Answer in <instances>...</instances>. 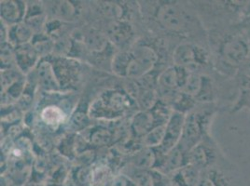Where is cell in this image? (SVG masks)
<instances>
[{
	"instance_id": "1",
	"label": "cell",
	"mask_w": 250,
	"mask_h": 186,
	"mask_svg": "<svg viewBox=\"0 0 250 186\" xmlns=\"http://www.w3.org/2000/svg\"><path fill=\"white\" fill-rule=\"evenodd\" d=\"M216 58L219 72L233 75L248 62L250 46L248 38L240 33H226L216 42Z\"/></svg>"
},
{
	"instance_id": "2",
	"label": "cell",
	"mask_w": 250,
	"mask_h": 186,
	"mask_svg": "<svg viewBox=\"0 0 250 186\" xmlns=\"http://www.w3.org/2000/svg\"><path fill=\"white\" fill-rule=\"evenodd\" d=\"M218 112L214 104H204L202 108L193 109L186 114L183 132L179 146L188 153L194 146L209 135L213 119Z\"/></svg>"
},
{
	"instance_id": "3",
	"label": "cell",
	"mask_w": 250,
	"mask_h": 186,
	"mask_svg": "<svg viewBox=\"0 0 250 186\" xmlns=\"http://www.w3.org/2000/svg\"><path fill=\"white\" fill-rule=\"evenodd\" d=\"M131 100L126 93L115 90L106 91L91 104L89 115L104 120L118 119L130 108Z\"/></svg>"
},
{
	"instance_id": "4",
	"label": "cell",
	"mask_w": 250,
	"mask_h": 186,
	"mask_svg": "<svg viewBox=\"0 0 250 186\" xmlns=\"http://www.w3.org/2000/svg\"><path fill=\"white\" fill-rule=\"evenodd\" d=\"M157 20L167 30L177 33H188L200 28V21L195 15L177 4L166 3L157 11Z\"/></svg>"
},
{
	"instance_id": "5",
	"label": "cell",
	"mask_w": 250,
	"mask_h": 186,
	"mask_svg": "<svg viewBox=\"0 0 250 186\" xmlns=\"http://www.w3.org/2000/svg\"><path fill=\"white\" fill-rule=\"evenodd\" d=\"M211 59L205 48L191 42L179 44L173 52L174 65L183 67L190 73H201L202 68L211 65Z\"/></svg>"
},
{
	"instance_id": "6",
	"label": "cell",
	"mask_w": 250,
	"mask_h": 186,
	"mask_svg": "<svg viewBox=\"0 0 250 186\" xmlns=\"http://www.w3.org/2000/svg\"><path fill=\"white\" fill-rule=\"evenodd\" d=\"M181 93H185L203 104H213L215 99V85L213 79L202 73H191Z\"/></svg>"
},
{
	"instance_id": "7",
	"label": "cell",
	"mask_w": 250,
	"mask_h": 186,
	"mask_svg": "<svg viewBox=\"0 0 250 186\" xmlns=\"http://www.w3.org/2000/svg\"><path fill=\"white\" fill-rule=\"evenodd\" d=\"M219 146L209 134L188 153V161L203 171L213 167L219 159Z\"/></svg>"
},
{
	"instance_id": "8",
	"label": "cell",
	"mask_w": 250,
	"mask_h": 186,
	"mask_svg": "<svg viewBox=\"0 0 250 186\" xmlns=\"http://www.w3.org/2000/svg\"><path fill=\"white\" fill-rule=\"evenodd\" d=\"M191 73L179 66H170L161 73L157 78V85L162 93H178L181 92Z\"/></svg>"
},
{
	"instance_id": "9",
	"label": "cell",
	"mask_w": 250,
	"mask_h": 186,
	"mask_svg": "<svg viewBox=\"0 0 250 186\" xmlns=\"http://www.w3.org/2000/svg\"><path fill=\"white\" fill-rule=\"evenodd\" d=\"M186 114L173 111L167 123V131L165 140L162 145L156 148L164 155H167L171 150L179 145L183 132V126L185 122Z\"/></svg>"
},
{
	"instance_id": "10",
	"label": "cell",
	"mask_w": 250,
	"mask_h": 186,
	"mask_svg": "<svg viewBox=\"0 0 250 186\" xmlns=\"http://www.w3.org/2000/svg\"><path fill=\"white\" fill-rule=\"evenodd\" d=\"M36 77L39 85L49 93H59L62 91L61 85L56 76L52 62L42 58L36 67Z\"/></svg>"
},
{
	"instance_id": "11",
	"label": "cell",
	"mask_w": 250,
	"mask_h": 186,
	"mask_svg": "<svg viewBox=\"0 0 250 186\" xmlns=\"http://www.w3.org/2000/svg\"><path fill=\"white\" fill-rule=\"evenodd\" d=\"M52 63L61 85V89L66 86H71L74 81L78 80L80 74L79 62H73L60 56L55 57L54 62H52Z\"/></svg>"
},
{
	"instance_id": "12",
	"label": "cell",
	"mask_w": 250,
	"mask_h": 186,
	"mask_svg": "<svg viewBox=\"0 0 250 186\" xmlns=\"http://www.w3.org/2000/svg\"><path fill=\"white\" fill-rule=\"evenodd\" d=\"M1 21L8 26H12L24 21L27 5L22 1L3 0L0 5Z\"/></svg>"
},
{
	"instance_id": "13",
	"label": "cell",
	"mask_w": 250,
	"mask_h": 186,
	"mask_svg": "<svg viewBox=\"0 0 250 186\" xmlns=\"http://www.w3.org/2000/svg\"><path fill=\"white\" fill-rule=\"evenodd\" d=\"M16 65L23 74L30 72L40 62L41 56L32 46L31 43L15 48Z\"/></svg>"
},
{
	"instance_id": "14",
	"label": "cell",
	"mask_w": 250,
	"mask_h": 186,
	"mask_svg": "<svg viewBox=\"0 0 250 186\" xmlns=\"http://www.w3.org/2000/svg\"><path fill=\"white\" fill-rule=\"evenodd\" d=\"M40 118L43 124L56 130L65 123L67 114L62 109V106L57 104H48L42 108L40 113Z\"/></svg>"
},
{
	"instance_id": "15",
	"label": "cell",
	"mask_w": 250,
	"mask_h": 186,
	"mask_svg": "<svg viewBox=\"0 0 250 186\" xmlns=\"http://www.w3.org/2000/svg\"><path fill=\"white\" fill-rule=\"evenodd\" d=\"M202 170L191 164L182 167L172 173V186H196Z\"/></svg>"
},
{
	"instance_id": "16",
	"label": "cell",
	"mask_w": 250,
	"mask_h": 186,
	"mask_svg": "<svg viewBox=\"0 0 250 186\" xmlns=\"http://www.w3.org/2000/svg\"><path fill=\"white\" fill-rule=\"evenodd\" d=\"M157 119L150 111H139L136 113L131 121V130L136 137L143 138L145 135L156 127Z\"/></svg>"
},
{
	"instance_id": "17",
	"label": "cell",
	"mask_w": 250,
	"mask_h": 186,
	"mask_svg": "<svg viewBox=\"0 0 250 186\" xmlns=\"http://www.w3.org/2000/svg\"><path fill=\"white\" fill-rule=\"evenodd\" d=\"M187 164H188L187 152L177 145L176 148L171 150L165 156L164 165L160 169V172L163 174H172Z\"/></svg>"
},
{
	"instance_id": "18",
	"label": "cell",
	"mask_w": 250,
	"mask_h": 186,
	"mask_svg": "<svg viewBox=\"0 0 250 186\" xmlns=\"http://www.w3.org/2000/svg\"><path fill=\"white\" fill-rule=\"evenodd\" d=\"M130 176L136 186H167L165 174L156 169H137Z\"/></svg>"
},
{
	"instance_id": "19",
	"label": "cell",
	"mask_w": 250,
	"mask_h": 186,
	"mask_svg": "<svg viewBox=\"0 0 250 186\" xmlns=\"http://www.w3.org/2000/svg\"><path fill=\"white\" fill-rule=\"evenodd\" d=\"M34 36L35 33L31 28L24 21H21L18 24L9 26L8 42L16 48L18 46L31 43Z\"/></svg>"
},
{
	"instance_id": "20",
	"label": "cell",
	"mask_w": 250,
	"mask_h": 186,
	"mask_svg": "<svg viewBox=\"0 0 250 186\" xmlns=\"http://www.w3.org/2000/svg\"><path fill=\"white\" fill-rule=\"evenodd\" d=\"M133 36L132 26L122 21H113L107 30V38L116 44L125 43Z\"/></svg>"
},
{
	"instance_id": "21",
	"label": "cell",
	"mask_w": 250,
	"mask_h": 186,
	"mask_svg": "<svg viewBox=\"0 0 250 186\" xmlns=\"http://www.w3.org/2000/svg\"><path fill=\"white\" fill-rule=\"evenodd\" d=\"M196 186H229V183L223 172L213 167L202 171Z\"/></svg>"
},
{
	"instance_id": "22",
	"label": "cell",
	"mask_w": 250,
	"mask_h": 186,
	"mask_svg": "<svg viewBox=\"0 0 250 186\" xmlns=\"http://www.w3.org/2000/svg\"><path fill=\"white\" fill-rule=\"evenodd\" d=\"M108 41L109 39L107 38V36L95 29H91L88 32L84 39L86 48L95 53L104 52L108 46Z\"/></svg>"
},
{
	"instance_id": "23",
	"label": "cell",
	"mask_w": 250,
	"mask_h": 186,
	"mask_svg": "<svg viewBox=\"0 0 250 186\" xmlns=\"http://www.w3.org/2000/svg\"><path fill=\"white\" fill-rule=\"evenodd\" d=\"M156 150L145 147L134 156L133 163L137 169H154L156 166Z\"/></svg>"
},
{
	"instance_id": "24",
	"label": "cell",
	"mask_w": 250,
	"mask_h": 186,
	"mask_svg": "<svg viewBox=\"0 0 250 186\" xmlns=\"http://www.w3.org/2000/svg\"><path fill=\"white\" fill-rule=\"evenodd\" d=\"M114 177L107 166L100 165L92 168L90 181L87 186H110Z\"/></svg>"
},
{
	"instance_id": "25",
	"label": "cell",
	"mask_w": 250,
	"mask_h": 186,
	"mask_svg": "<svg viewBox=\"0 0 250 186\" xmlns=\"http://www.w3.org/2000/svg\"><path fill=\"white\" fill-rule=\"evenodd\" d=\"M133 56L139 62L145 64L149 70H152L158 62V54L156 52L146 45H137L131 51Z\"/></svg>"
},
{
	"instance_id": "26",
	"label": "cell",
	"mask_w": 250,
	"mask_h": 186,
	"mask_svg": "<svg viewBox=\"0 0 250 186\" xmlns=\"http://www.w3.org/2000/svg\"><path fill=\"white\" fill-rule=\"evenodd\" d=\"M166 131H167V123L157 125L156 127H154L142 138L143 145L147 148H153V149L159 148L165 140Z\"/></svg>"
},
{
	"instance_id": "27",
	"label": "cell",
	"mask_w": 250,
	"mask_h": 186,
	"mask_svg": "<svg viewBox=\"0 0 250 186\" xmlns=\"http://www.w3.org/2000/svg\"><path fill=\"white\" fill-rule=\"evenodd\" d=\"M139 83V82H138ZM140 85V84H139ZM141 92L136 99L138 106L142 111H150L158 103V94L157 92L151 87L141 86Z\"/></svg>"
},
{
	"instance_id": "28",
	"label": "cell",
	"mask_w": 250,
	"mask_h": 186,
	"mask_svg": "<svg viewBox=\"0 0 250 186\" xmlns=\"http://www.w3.org/2000/svg\"><path fill=\"white\" fill-rule=\"evenodd\" d=\"M52 15L56 20H70L77 14L76 8L69 1L53 2L51 8Z\"/></svg>"
},
{
	"instance_id": "29",
	"label": "cell",
	"mask_w": 250,
	"mask_h": 186,
	"mask_svg": "<svg viewBox=\"0 0 250 186\" xmlns=\"http://www.w3.org/2000/svg\"><path fill=\"white\" fill-rule=\"evenodd\" d=\"M131 60V52H119L113 55L110 63L111 71L120 77H126V72Z\"/></svg>"
},
{
	"instance_id": "30",
	"label": "cell",
	"mask_w": 250,
	"mask_h": 186,
	"mask_svg": "<svg viewBox=\"0 0 250 186\" xmlns=\"http://www.w3.org/2000/svg\"><path fill=\"white\" fill-rule=\"evenodd\" d=\"M14 63H16L15 47L10 42L1 44V70L11 69Z\"/></svg>"
},
{
	"instance_id": "31",
	"label": "cell",
	"mask_w": 250,
	"mask_h": 186,
	"mask_svg": "<svg viewBox=\"0 0 250 186\" xmlns=\"http://www.w3.org/2000/svg\"><path fill=\"white\" fill-rule=\"evenodd\" d=\"M99 9L104 16L113 19L114 21H119L124 14L122 6L115 2H102L99 5Z\"/></svg>"
},
{
	"instance_id": "32",
	"label": "cell",
	"mask_w": 250,
	"mask_h": 186,
	"mask_svg": "<svg viewBox=\"0 0 250 186\" xmlns=\"http://www.w3.org/2000/svg\"><path fill=\"white\" fill-rule=\"evenodd\" d=\"M112 135L109 130L104 128H98L91 131L90 133V143L96 146H103L109 144L111 141Z\"/></svg>"
},
{
	"instance_id": "33",
	"label": "cell",
	"mask_w": 250,
	"mask_h": 186,
	"mask_svg": "<svg viewBox=\"0 0 250 186\" xmlns=\"http://www.w3.org/2000/svg\"><path fill=\"white\" fill-rule=\"evenodd\" d=\"M89 116L84 112H77L73 114L70 120V125L73 128L74 130H81L82 129H85L88 125Z\"/></svg>"
},
{
	"instance_id": "34",
	"label": "cell",
	"mask_w": 250,
	"mask_h": 186,
	"mask_svg": "<svg viewBox=\"0 0 250 186\" xmlns=\"http://www.w3.org/2000/svg\"><path fill=\"white\" fill-rule=\"evenodd\" d=\"M110 186H136V185L130 176L120 174L115 176Z\"/></svg>"
},
{
	"instance_id": "35",
	"label": "cell",
	"mask_w": 250,
	"mask_h": 186,
	"mask_svg": "<svg viewBox=\"0 0 250 186\" xmlns=\"http://www.w3.org/2000/svg\"><path fill=\"white\" fill-rule=\"evenodd\" d=\"M42 186V185H40V184H39V183H38V184H33V185H32V186Z\"/></svg>"
}]
</instances>
